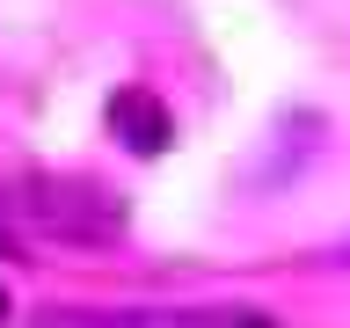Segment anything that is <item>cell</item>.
<instances>
[{"instance_id":"1","label":"cell","mask_w":350,"mask_h":328,"mask_svg":"<svg viewBox=\"0 0 350 328\" xmlns=\"http://www.w3.org/2000/svg\"><path fill=\"white\" fill-rule=\"evenodd\" d=\"M109 124H117V139H124L131 153H168V139H175V117L153 102L146 87H117V102H109Z\"/></svg>"},{"instance_id":"3","label":"cell","mask_w":350,"mask_h":328,"mask_svg":"<svg viewBox=\"0 0 350 328\" xmlns=\"http://www.w3.org/2000/svg\"><path fill=\"white\" fill-rule=\"evenodd\" d=\"M0 256H15V241H8V226H0Z\"/></svg>"},{"instance_id":"4","label":"cell","mask_w":350,"mask_h":328,"mask_svg":"<svg viewBox=\"0 0 350 328\" xmlns=\"http://www.w3.org/2000/svg\"><path fill=\"white\" fill-rule=\"evenodd\" d=\"M234 328H270V321H256V314H248V321H234Z\"/></svg>"},{"instance_id":"2","label":"cell","mask_w":350,"mask_h":328,"mask_svg":"<svg viewBox=\"0 0 350 328\" xmlns=\"http://www.w3.org/2000/svg\"><path fill=\"white\" fill-rule=\"evenodd\" d=\"M8 314H15V299H8V284H0V321H8Z\"/></svg>"}]
</instances>
